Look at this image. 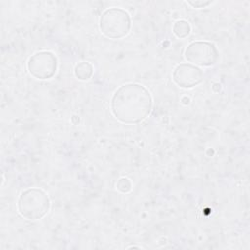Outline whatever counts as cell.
<instances>
[{
    "label": "cell",
    "instance_id": "ba28073f",
    "mask_svg": "<svg viewBox=\"0 0 250 250\" xmlns=\"http://www.w3.org/2000/svg\"><path fill=\"white\" fill-rule=\"evenodd\" d=\"M173 32L174 34L179 38H185L188 37L190 33V25L189 23L185 20L177 21L174 23L173 26Z\"/></svg>",
    "mask_w": 250,
    "mask_h": 250
},
{
    "label": "cell",
    "instance_id": "9c48e42d",
    "mask_svg": "<svg viewBox=\"0 0 250 250\" xmlns=\"http://www.w3.org/2000/svg\"><path fill=\"white\" fill-rule=\"evenodd\" d=\"M116 189L122 193H128L132 189V183L127 178H121L116 183Z\"/></svg>",
    "mask_w": 250,
    "mask_h": 250
},
{
    "label": "cell",
    "instance_id": "5b68a950",
    "mask_svg": "<svg viewBox=\"0 0 250 250\" xmlns=\"http://www.w3.org/2000/svg\"><path fill=\"white\" fill-rule=\"evenodd\" d=\"M57 58L49 51H41L32 55L27 62L29 73L37 79L51 78L57 70Z\"/></svg>",
    "mask_w": 250,
    "mask_h": 250
},
{
    "label": "cell",
    "instance_id": "52a82bcc",
    "mask_svg": "<svg viewBox=\"0 0 250 250\" xmlns=\"http://www.w3.org/2000/svg\"><path fill=\"white\" fill-rule=\"evenodd\" d=\"M93 65L86 62H81L74 68L75 76L80 80H88L93 75Z\"/></svg>",
    "mask_w": 250,
    "mask_h": 250
},
{
    "label": "cell",
    "instance_id": "6da1fadb",
    "mask_svg": "<svg viewBox=\"0 0 250 250\" xmlns=\"http://www.w3.org/2000/svg\"><path fill=\"white\" fill-rule=\"evenodd\" d=\"M110 108L112 114L120 122L136 124L149 115L152 98L146 87L135 83L125 84L113 94Z\"/></svg>",
    "mask_w": 250,
    "mask_h": 250
},
{
    "label": "cell",
    "instance_id": "8992f818",
    "mask_svg": "<svg viewBox=\"0 0 250 250\" xmlns=\"http://www.w3.org/2000/svg\"><path fill=\"white\" fill-rule=\"evenodd\" d=\"M173 80L181 88H193L203 80V72L191 63H181L173 71Z\"/></svg>",
    "mask_w": 250,
    "mask_h": 250
},
{
    "label": "cell",
    "instance_id": "277c9868",
    "mask_svg": "<svg viewBox=\"0 0 250 250\" xmlns=\"http://www.w3.org/2000/svg\"><path fill=\"white\" fill-rule=\"evenodd\" d=\"M185 58L195 66H211L218 62L219 52L210 42L195 41L186 48Z\"/></svg>",
    "mask_w": 250,
    "mask_h": 250
},
{
    "label": "cell",
    "instance_id": "7a4b0ae2",
    "mask_svg": "<svg viewBox=\"0 0 250 250\" xmlns=\"http://www.w3.org/2000/svg\"><path fill=\"white\" fill-rule=\"evenodd\" d=\"M51 201L48 194L39 188H28L21 192L18 200V211L26 220H39L47 215Z\"/></svg>",
    "mask_w": 250,
    "mask_h": 250
},
{
    "label": "cell",
    "instance_id": "3957f363",
    "mask_svg": "<svg viewBox=\"0 0 250 250\" xmlns=\"http://www.w3.org/2000/svg\"><path fill=\"white\" fill-rule=\"evenodd\" d=\"M130 15L120 8L106 9L100 18V29L102 33L111 39H119L126 36L131 29Z\"/></svg>",
    "mask_w": 250,
    "mask_h": 250
},
{
    "label": "cell",
    "instance_id": "30bf717a",
    "mask_svg": "<svg viewBox=\"0 0 250 250\" xmlns=\"http://www.w3.org/2000/svg\"><path fill=\"white\" fill-rule=\"evenodd\" d=\"M212 1H202V0H196V1H188V4L192 6L193 8H205L208 5H211Z\"/></svg>",
    "mask_w": 250,
    "mask_h": 250
}]
</instances>
